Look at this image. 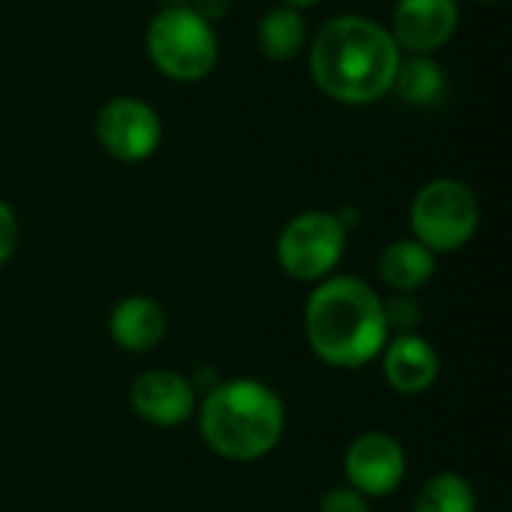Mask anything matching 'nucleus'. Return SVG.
<instances>
[{"label": "nucleus", "mask_w": 512, "mask_h": 512, "mask_svg": "<svg viewBox=\"0 0 512 512\" xmlns=\"http://www.w3.org/2000/svg\"><path fill=\"white\" fill-rule=\"evenodd\" d=\"M312 84L339 105H372L393 93L402 48L390 27L372 15L327 18L306 45Z\"/></svg>", "instance_id": "1"}, {"label": "nucleus", "mask_w": 512, "mask_h": 512, "mask_svg": "<svg viewBox=\"0 0 512 512\" xmlns=\"http://www.w3.org/2000/svg\"><path fill=\"white\" fill-rule=\"evenodd\" d=\"M303 327L312 354L336 369L372 363L390 339L384 300L357 276L321 279L306 300Z\"/></svg>", "instance_id": "2"}, {"label": "nucleus", "mask_w": 512, "mask_h": 512, "mask_svg": "<svg viewBox=\"0 0 512 512\" xmlns=\"http://www.w3.org/2000/svg\"><path fill=\"white\" fill-rule=\"evenodd\" d=\"M198 429L216 456L228 462H255L279 447L285 435V405L264 381H222L204 396Z\"/></svg>", "instance_id": "3"}, {"label": "nucleus", "mask_w": 512, "mask_h": 512, "mask_svg": "<svg viewBox=\"0 0 512 512\" xmlns=\"http://www.w3.org/2000/svg\"><path fill=\"white\" fill-rule=\"evenodd\" d=\"M144 48L159 75L177 84L204 81L219 66V33L192 3L162 6L144 33Z\"/></svg>", "instance_id": "4"}, {"label": "nucleus", "mask_w": 512, "mask_h": 512, "mask_svg": "<svg viewBox=\"0 0 512 512\" xmlns=\"http://www.w3.org/2000/svg\"><path fill=\"white\" fill-rule=\"evenodd\" d=\"M411 234L435 255L465 249L480 228V201L456 177H435L417 189L408 210Z\"/></svg>", "instance_id": "5"}, {"label": "nucleus", "mask_w": 512, "mask_h": 512, "mask_svg": "<svg viewBox=\"0 0 512 512\" xmlns=\"http://www.w3.org/2000/svg\"><path fill=\"white\" fill-rule=\"evenodd\" d=\"M348 246V228L333 210H303L285 222L276 240V261L288 279H327Z\"/></svg>", "instance_id": "6"}, {"label": "nucleus", "mask_w": 512, "mask_h": 512, "mask_svg": "<svg viewBox=\"0 0 512 512\" xmlns=\"http://www.w3.org/2000/svg\"><path fill=\"white\" fill-rule=\"evenodd\" d=\"M93 135L99 147L123 165L147 162L162 147V117L138 96H111L93 117Z\"/></svg>", "instance_id": "7"}, {"label": "nucleus", "mask_w": 512, "mask_h": 512, "mask_svg": "<svg viewBox=\"0 0 512 512\" xmlns=\"http://www.w3.org/2000/svg\"><path fill=\"white\" fill-rule=\"evenodd\" d=\"M408 471V456L399 438L387 432H363L345 450V477L354 492L363 498L393 495Z\"/></svg>", "instance_id": "8"}, {"label": "nucleus", "mask_w": 512, "mask_h": 512, "mask_svg": "<svg viewBox=\"0 0 512 512\" xmlns=\"http://www.w3.org/2000/svg\"><path fill=\"white\" fill-rule=\"evenodd\" d=\"M459 0H396L390 33L402 54L435 57L459 30Z\"/></svg>", "instance_id": "9"}, {"label": "nucleus", "mask_w": 512, "mask_h": 512, "mask_svg": "<svg viewBox=\"0 0 512 512\" xmlns=\"http://www.w3.org/2000/svg\"><path fill=\"white\" fill-rule=\"evenodd\" d=\"M129 402L147 426L174 429L183 426L189 417H195L198 393L183 375L171 369H150L135 378Z\"/></svg>", "instance_id": "10"}, {"label": "nucleus", "mask_w": 512, "mask_h": 512, "mask_svg": "<svg viewBox=\"0 0 512 512\" xmlns=\"http://www.w3.org/2000/svg\"><path fill=\"white\" fill-rule=\"evenodd\" d=\"M384 381L399 396H423L441 378V357L438 351L417 333H399L387 339L381 351Z\"/></svg>", "instance_id": "11"}, {"label": "nucleus", "mask_w": 512, "mask_h": 512, "mask_svg": "<svg viewBox=\"0 0 512 512\" xmlns=\"http://www.w3.org/2000/svg\"><path fill=\"white\" fill-rule=\"evenodd\" d=\"M165 330H168V321H165L162 306L144 294L123 297L108 315V333L114 345L129 354L153 351L162 342Z\"/></svg>", "instance_id": "12"}, {"label": "nucleus", "mask_w": 512, "mask_h": 512, "mask_svg": "<svg viewBox=\"0 0 512 512\" xmlns=\"http://www.w3.org/2000/svg\"><path fill=\"white\" fill-rule=\"evenodd\" d=\"M435 270H438V255L429 252L414 237L393 240L378 255V276L396 294H414V291H420L423 285H429V279L435 276Z\"/></svg>", "instance_id": "13"}, {"label": "nucleus", "mask_w": 512, "mask_h": 512, "mask_svg": "<svg viewBox=\"0 0 512 512\" xmlns=\"http://www.w3.org/2000/svg\"><path fill=\"white\" fill-rule=\"evenodd\" d=\"M255 42H258V51L273 63L294 60L309 45V27H306L303 12L285 3L270 6L255 24Z\"/></svg>", "instance_id": "14"}, {"label": "nucleus", "mask_w": 512, "mask_h": 512, "mask_svg": "<svg viewBox=\"0 0 512 512\" xmlns=\"http://www.w3.org/2000/svg\"><path fill=\"white\" fill-rule=\"evenodd\" d=\"M393 93L414 108H438L450 96V78L444 66L429 54H402Z\"/></svg>", "instance_id": "15"}, {"label": "nucleus", "mask_w": 512, "mask_h": 512, "mask_svg": "<svg viewBox=\"0 0 512 512\" xmlns=\"http://www.w3.org/2000/svg\"><path fill=\"white\" fill-rule=\"evenodd\" d=\"M414 512H477L474 486L453 471L435 474L417 492Z\"/></svg>", "instance_id": "16"}, {"label": "nucleus", "mask_w": 512, "mask_h": 512, "mask_svg": "<svg viewBox=\"0 0 512 512\" xmlns=\"http://www.w3.org/2000/svg\"><path fill=\"white\" fill-rule=\"evenodd\" d=\"M384 315H387V327L396 333H414L417 321H420V306L414 297L399 294L390 303H384Z\"/></svg>", "instance_id": "17"}, {"label": "nucleus", "mask_w": 512, "mask_h": 512, "mask_svg": "<svg viewBox=\"0 0 512 512\" xmlns=\"http://www.w3.org/2000/svg\"><path fill=\"white\" fill-rule=\"evenodd\" d=\"M318 512H372L369 510V498H363L360 492H354L351 486H339V489H330L321 504Z\"/></svg>", "instance_id": "18"}, {"label": "nucleus", "mask_w": 512, "mask_h": 512, "mask_svg": "<svg viewBox=\"0 0 512 512\" xmlns=\"http://www.w3.org/2000/svg\"><path fill=\"white\" fill-rule=\"evenodd\" d=\"M18 249V219L15 210L0 198V267L15 255Z\"/></svg>", "instance_id": "19"}, {"label": "nucleus", "mask_w": 512, "mask_h": 512, "mask_svg": "<svg viewBox=\"0 0 512 512\" xmlns=\"http://www.w3.org/2000/svg\"><path fill=\"white\" fill-rule=\"evenodd\" d=\"M189 3H192L207 21L216 24V21H222V18L231 12V3H234V0H189Z\"/></svg>", "instance_id": "20"}, {"label": "nucleus", "mask_w": 512, "mask_h": 512, "mask_svg": "<svg viewBox=\"0 0 512 512\" xmlns=\"http://www.w3.org/2000/svg\"><path fill=\"white\" fill-rule=\"evenodd\" d=\"M279 3H285V6H294V9H312V6H318V3H324V0H279Z\"/></svg>", "instance_id": "21"}, {"label": "nucleus", "mask_w": 512, "mask_h": 512, "mask_svg": "<svg viewBox=\"0 0 512 512\" xmlns=\"http://www.w3.org/2000/svg\"><path fill=\"white\" fill-rule=\"evenodd\" d=\"M162 6H177V3H189V0H159Z\"/></svg>", "instance_id": "22"}, {"label": "nucleus", "mask_w": 512, "mask_h": 512, "mask_svg": "<svg viewBox=\"0 0 512 512\" xmlns=\"http://www.w3.org/2000/svg\"><path fill=\"white\" fill-rule=\"evenodd\" d=\"M477 3H498V0H477Z\"/></svg>", "instance_id": "23"}]
</instances>
